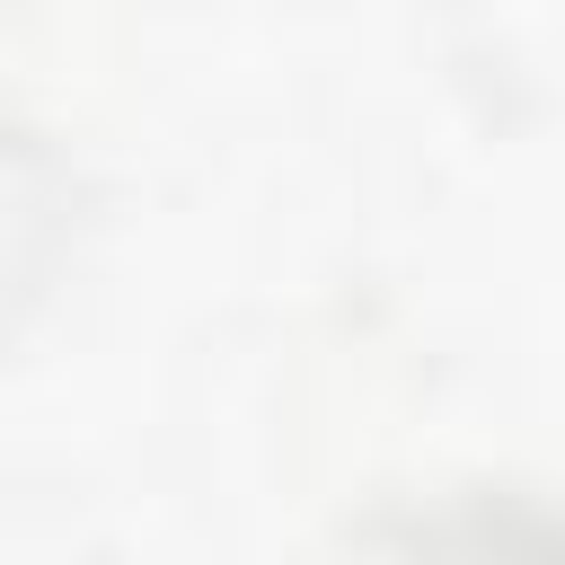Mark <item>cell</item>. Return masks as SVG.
<instances>
[{
	"mask_svg": "<svg viewBox=\"0 0 565 565\" xmlns=\"http://www.w3.org/2000/svg\"><path fill=\"white\" fill-rule=\"evenodd\" d=\"M397 565H556V539H547V512L539 503L468 494V503L433 512Z\"/></svg>",
	"mask_w": 565,
	"mask_h": 565,
	"instance_id": "obj_1",
	"label": "cell"
}]
</instances>
